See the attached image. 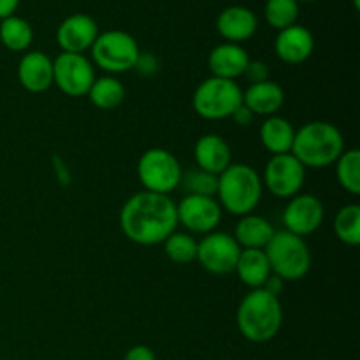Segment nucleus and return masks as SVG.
Wrapping results in <instances>:
<instances>
[{"instance_id":"nucleus-24","label":"nucleus","mask_w":360,"mask_h":360,"mask_svg":"<svg viewBox=\"0 0 360 360\" xmlns=\"http://www.w3.org/2000/svg\"><path fill=\"white\" fill-rule=\"evenodd\" d=\"M34 41V28L25 18L13 16L0 20V42L4 48L14 53H23Z\"/></svg>"},{"instance_id":"nucleus-17","label":"nucleus","mask_w":360,"mask_h":360,"mask_svg":"<svg viewBox=\"0 0 360 360\" xmlns=\"http://www.w3.org/2000/svg\"><path fill=\"white\" fill-rule=\"evenodd\" d=\"M197 169L220 176L232 164V150L220 134H204L193 146Z\"/></svg>"},{"instance_id":"nucleus-6","label":"nucleus","mask_w":360,"mask_h":360,"mask_svg":"<svg viewBox=\"0 0 360 360\" xmlns=\"http://www.w3.org/2000/svg\"><path fill=\"white\" fill-rule=\"evenodd\" d=\"M192 105L200 118L210 122L232 118L243 105V90L236 81L210 76L197 84Z\"/></svg>"},{"instance_id":"nucleus-32","label":"nucleus","mask_w":360,"mask_h":360,"mask_svg":"<svg viewBox=\"0 0 360 360\" xmlns=\"http://www.w3.org/2000/svg\"><path fill=\"white\" fill-rule=\"evenodd\" d=\"M123 360H157V355L148 345H136L127 350Z\"/></svg>"},{"instance_id":"nucleus-14","label":"nucleus","mask_w":360,"mask_h":360,"mask_svg":"<svg viewBox=\"0 0 360 360\" xmlns=\"http://www.w3.org/2000/svg\"><path fill=\"white\" fill-rule=\"evenodd\" d=\"M101 34L98 25L90 14L76 13L67 16L56 28V42H58L62 53H77L83 55L84 51L94 46L95 39Z\"/></svg>"},{"instance_id":"nucleus-11","label":"nucleus","mask_w":360,"mask_h":360,"mask_svg":"<svg viewBox=\"0 0 360 360\" xmlns=\"http://www.w3.org/2000/svg\"><path fill=\"white\" fill-rule=\"evenodd\" d=\"M95 81L90 58L77 53H60L53 60V84L67 97H83Z\"/></svg>"},{"instance_id":"nucleus-13","label":"nucleus","mask_w":360,"mask_h":360,"mask_svg":"<svg viewBox=\"0 0 360 360\" xmlns=\"http://www.w3.org/2000/svg\"><path fill=\"white\" fill-rule=\"evenodd\" d=\"M323 218H326V210L319 197L313 193H297L288 199L281 220L285 231L299 238H306L319 231L320 225L323 224Z\"/></svg>"},{"instance_id":"nucleus-33","label":"nucleus","mask_w":360,"mask_h":360,"mask_svg":"<svg viewBox=\"0 0 360 360\" xmlns=\"http://www.w3.org/2000/svg\"><path fill=\"white\" fill-rule=\"evenodd\" d=\"M134 69H137L141 74H144V76L155 74V72H157V69H158L157 58H155L153 55H148V53H141Z\"/></svg>"},{"instance_id":"nucleus-3","label":"nucleus","mask_w":360,"mask_h":360,"mask_svg":"<svg viewBox=\"0 0 360 360\" xmlns=\"http://www.w3.org/2000/svg\"><path fill=\"white\" fill-rule=\"evenodd\" d=\"M347 150L341 130L330 122H309L295 130L290 153L306 169H326Z\"/></svg>"},{"instance_id":"nucleus-28","label":"nucleus","mask_w":360,"mask_h":360,"mask_svg":"<svg viewBox=\"0 0 360 360\" xmlns=\"http://www.w3.org/2000/svg\"><path fill=\"white\" fill-rule=\"evenodd\" d=\"M162 245L167 259L179 266H185L197 259V239L188 232L174 231Z\"/></svg>"},{"instance_id":"nucleus-18","label":"nucleus","mask_w":360,"mask_h":360,"mask_svg":"<svg viewBox=\"0 0 360 360\" xmlns=\"http://www.w3.org/2000/svg\"><path fill=\"white\" fill-rule=\"evenodd\" d=\"M257 28H259V18L245 6L227 7L217 18V30L225 39V42L241 44L255 35Z\"/></svg>"},{"instance_id":"nucleus-9","label":"nucleus","mask_w":360,"mask_h":360,"mask_svg":"<svg viewBox=\"0 0 360 360\" xmlns=\"http://www.w3.org/2000/svg\"><path fill=\"white\" fill-rule=\"evenodd\" d=\"M262 185L278 199H292L301 193L306 179V167L292 153L271 155L264 167Z\"/></svg>"},{"instance_id":"nucleus-23","label":"nucleus","mask_w":360,"mask_h":360,"mask_svg":"<svg viewBox=\"0 0 360 360\" xmlns=\"http://www.w3.org/2000/svg\"><path fill=\"white\" fill-rule=\"evenodd\" d=\"M294 137V125L283 116H269L260 127V143L271 155L290 153Z\"/></svg>"},{"instance_id":"nucleus-37","label":"nucleus","mask_w":360,"mask_h":360,"mask_svg":"<svg viewBox=\"0 0 360 360\" xmlns=\"http://www.w3.org/2000/svg\"><path fill=\"white\" fill-rule=\"evenodd\" d=\"M354 6H355V9H359V0H354Z\"/></svg>"},{"instance_id":"nucleus-2","label":"nucleus","mask_w":360,"mask_h":360,"mask_svg":"<svg viewBox=\"0 0 360 360\" xmlns=\"http://www.w3.org/2000/svg\"><path fill=\"white\" fill-rule=\"evenodd\" d=\"M238 329L250 343H267L274 340L283 326V306L264 288L250 290L236 311Z\"/></svg>"},{"instance_id":"nucleus-10","label":"nucleus","mask_w":360,"mask_h":360,"mask_svg":"<svg viewBox=\"0 0 360 360\" xmlns=\"http://www.w3.org/2000/svg\"><path fill=\"white\" fill-rule=\"evenodd\" d=\"M241 246L229 232L213 231L197 241V262L204 271L218 276L234 273Z\"/></svg>"},{"instance_id":"nucleus-12","label":"nucleus","mask_w":360,"mask_h":360,"mask_svg":"<svg viewBox=\"0 0 360 360\" xmlns=\"http://www.w3.org/2000/svg\"><path fill=\"white\" fill-rule=\"evenodd\" d=\"M176 213H178V224H181L188 234L206 236L218 227L224 210L218 204L217 197L186 193L176 204Z\"/></svg>"},{"instance_id":"nucleus-7","label":"nucleus","mask_w":360,"mask_h":360,"mask_svg":"<svg viewBox=\"0 0 360 360\" xmlns=\"http://www.w3.org/2000/svg\"><path fill=\"white\" fill-rule=\"evenodd\" d=\"M94 65L108 74H123L134 69L141 55L136 37L123 30H108L97 35L90 48Z\"/></svg>"},{"instance_id":"nucleus-38","label":"nucleus","mask_w":360,"mask_h":360,"mask_svg":"<svg viewBox=\"0 0 360 360\" xmlns=\"http://www.w3.org/2000/svg\"><path fill=\"white\" fill-rule=\"evenodd\" d=\"M297 2H316V0H297Z\"/></svg>"},{"instance_id":"nucleus-1","label":"nucleus","mask_w":360,"mask_h":360,"mask_svg":"<svg viewBox=\"0 0 360 360\" xmlns=\"http://www.w3.org/2000/svg\"><path fill=\"white\" fill-rule=\"evenodd\" d=\"M120 227L129 241L141 246L162 245L178 231L176 202L164 193L141 190L120 210Z\"/></svg>"},{"instance_id":"nucleus-26","label":"nucleus","mask_w":360,"mask_h":360,"mask_svg":"<svg viewBox=\"0 0 360 360\" xmlns=\"http://www.w3.org/2000/svg\"><path fill=\"white\" fill-rule=\"evenodd\" d=\"M336 178L341 188L352 195L360 193V151L357 148H348L340 155L336 162Z\"/></svg>"},{"instance_id":"nucleus-21","label":"nucleus","mask_w":360,"mask_h":360,"mask_svg":"<svg viewBox=\"0 0 360 360\" xmlns=\"http://www.w3.org/2000/svg\"><path fill=\"white\" fill-rule=\"evenodd\" d=\"M274 232H276V229L267 218L250 213L245 217H239L232 236L241 246V250H264L274 236Z\"/></svg>"},{"instance_id":"nucleus-27","label":"nucleus","mask_w":360,"mask_h":360,"mask_svg":"<svg viewBox=\"0 0 360 360\" xmlns=\"http://www.w3.org/2000/svg\"><path fill=\"white\" fill-rule=\"evenodd\" d=\"M334 232L336 238L347 246L360 245V206L359 204H345L334 217Z\"/></svg>"},{"instance_id":"nucleus-30","label":"nucleus","mask_w":360,"mask_h":360,"mask_svg":"<svg viewBox=\"0 0 360 360\" xmlns=\"http://www.w3.org/2000/svg\"><path fill=\"white\" fill-rule=\"evenodd\" d=\"M181 185L190 195L217 197L218 176L195 169V171H190L181 176Z\"/></svg>"},{"instance_id":"nucleus-31","label":"nucleus","mask_w":360,"mask_h":360,"mask_svg":"<svg viewBox=\"0 0 360 360\" xmlns=\"http://www.w3.org/2000/svg\"><path fill=\"white\" fill-rule=\"evenodd\" d=\"M243 77H246L250 84L262 83V81L269 79V69H267V65L264 62H259V60H250Z\"/></svg>"},{"instance_id":"nucleus-22","label":"nucleus","mask_w":360,"mask_h":360,"mask_svg":"<svg viewBox=\"0 0 360 360\" xmlns=\"http://www.w3.org/2000/svg\"><path fill=\"white\" fill-rule=\"evenodd\" d=\"M234 273L243 285L255 290L262 288L271 276V266L264 250H241Z\"/></svg>"},{"instance_id":"nucleus-8","label":"nucleus","mask_w":360,"mask_h":360,"mask_svg":"<svg viewBox=\"0 0 360 360\" xmlns=\"http://www.w3.org/2000/svg\"><path fill=\"white\" fill-rule=\"evenodd\" d=\"M137 178L143 190L169 195L181 185L183 169L178 157L165 148H150L137 160Z\"/></svg>"},{"instance_id":"nucleus-29","label":"nucleus","mask_w":360,"mask_h":360,"mask_svg":"<svg viewBox=\"0 0 360 360\" xmlns=\"http://www.w3.org/2000/svg\"><path fill=\"white\" fill-rule=\"evenodd\" d=\"M264 16L269 27L274 30H283L297 23L299 2L297 0H267L264 7Z\"/></svg>"},{"instance_id":"nucleus-36","label":"nucleus","mask_w":360,"mask_h":360,"mask_svg":"<svg viewBox=\"0 0 360 360\" xmlns=\"http://www.w3.org/2000/svg\"><path fill=\"white\" fill-rule=\"evenodd\" d=\"M18 6H20V0H0V20L13 16Z\"/></svg>"},{"instance_id":"nucleus-19","label":"nucleus","mask_w":360,"mask_h":360,"mask_svg":"<svg viewBox=\"0 0 360 360\" xmlns=\"http://www.w3.org/2000/svg\"><path fill=\"white\" fill-rule=\"evenodd\" d=\"M250 60L252 58L248 51L241 44L221 42L211 49L207 56V67L211 70V76L236 81L238 77H243Z\"/></svg>"},{"instance_id":"nucleus-15","label":"nucleus","mask_w":360,"mask_h":360,"mask_svg":"<svg viewBox=\"0 0 360 360\" xmlns=\"http://www.w3.org/2000/svg\"><path fill=\"white\" fill-rule=\"evenodd\" d=\"M274 51L281 62L288 65H299L315 51V37L309 28L295 23L278 32L274 39Z\"/></svg>"},{"instance_id":"nucleus-35","label":"nucleus","mask_w":360,"mask_h":360,"mask_svg":"<svg viewBox=\"0 0 360 360\" xmlns=\"http://www.w3.org/2000/svg\"><path fill=\"white\" fill-rule=\"evenodd\" d=\"M255 118V116L252 115V112L248 111V109L245 108V105H241V108L238 109V111L234 112V115H232V120H234L236 123H238L239 127H246V125H250V123H252V120Z\"/></svg>"},{"instance_id":"nucleus-16","label":"nucleus","mask_w":360,"mask_h":360,"mask_svg":"<svg viewBox=\"0 0 360 360\" xmlns=\"http://www.w3.org/2000/svg\"><path fill=\"white\" fill-rule=\"evenodd\" d=\"M18 81L30 94H44L53 86V60L42 51H28L18 63Z\"/></svg>"},{"instance_id":"nucleus-25","label":"nucleus","mask_w":360,"mask_h":360,"mask_svg":"<svg viewBox=\"0 0 360 360\" xmlns=\"http://www.w3.org/2000/svg\"><path fill=\"white\" fill-rule=\"evenodd\" d=\"M86 95L95 108L102 109V111H111L125 101V86L115 76L95 77Z\"/></svg>"},{"instance_id":"nucleus-5","label":"nucleus","mask_w":360,"mask_h":360,"mask_svg":"<svg viewBox=\"0 0 360 360\" xmlns=\"http://www.w3.org/2000/svg\"><path fill=\"white\" fill-rule=\"evenodd\" d=\"M271 273L283 281H299L309 273L313 264L311 252L304 238L288 231H276L264 248Z\"/></svg>"},{"instance_id":"nucleus-34","label":"nucleus","mask_w":360,"mask_h":360,"mask_svg":"<svg viewBox=\"0 0 360 360\" xmlns=\"http://www.w3.org/2000/svg\"><path fill=\"white\" fill-rule=\"evenodd\" d=\"M264 290L269 292L271 295H274V297H280L281 292L285 290V281L281 280V278H278L276 274H271L269 278H267V281L264 283Z\"/></svg>"},{"instance_id":"nucleus-20","label":"nucleus","mask_w":360,"mask_h":360,"mask_svg":"<svg viewBox=\"0 0 360 360\" xmlns=\"http://www.w3.org/2000/svg\"><path fill=\"white\" fill-rule=\"evenodd\" d=\"M285 104V91L274 81L267 79L262 83L248 84L243 90V105L252 112L253 116H269L278 115Z\"/></svg>"},{"instance_id":"nucleus-4","label":"nucleus","mask_w":360,"mask_h":360,"mask_svg":"<svg viewBox=\"0 0 360 360\" xmlns=\"http://www.w3.org/2000/svg\"><path fill=\"white\" fill-rule=\"evenodd\" d=\"M264 185L259 171L248 164L232 162L218 176L217 200L221 210L234 217L253 213L262 199Z\"/></svg>"}]
</instances>
